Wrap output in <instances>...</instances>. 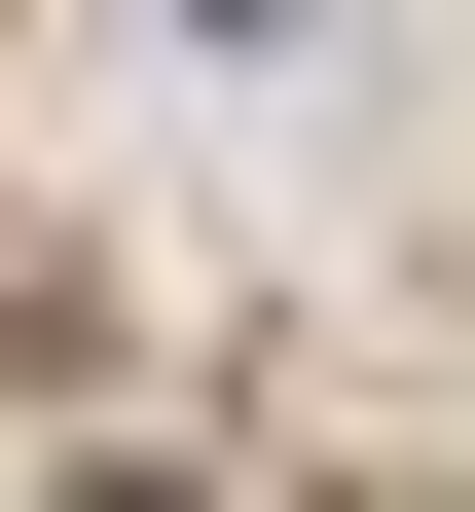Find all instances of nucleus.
<instances>
[{"instance_id":"nucleus-1","label":"nucleus","mask_w":475,"mask_h":512,"mask_svg":"<svg viewBox=\"0 0 475 512\" xmlns=\"http://www.w3.org/2000/svg\"><path fill=\"white\" fill-rule=\"evenodd\" d=\"M110 512H147V476H110Z\"/></svg>"}]
</instances>
